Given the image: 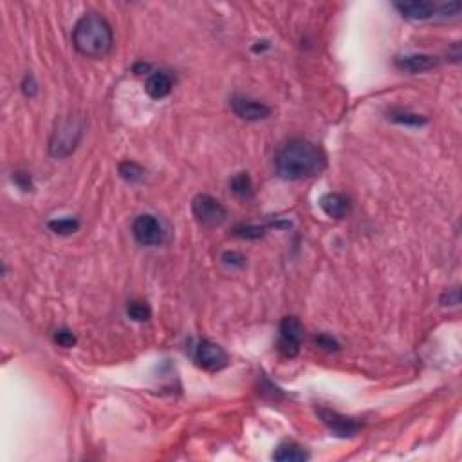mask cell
<instances>
[{"label": "cell", "mask_w": 462, "mask_h": 462, "mask_svg": "<svg viewBox=\"0 0 462 462\" xmlns=\"http://www.w3.org/2000/svg\"><path fill=\"white\" fill-rule=\"evenodd\" d=\"M277 172L282 179L287 181H302L316 177L327 167V158L324 150L305 139H291L289 143L278 150Z\"/></svg>", "instance_id": "1"}, {"label": "cell", "mask_w": 462, "mask_h": 462, "mask_svg": "<svg viewBox=\"0 0 462 462\" xmlns=\"http://www.w3.org/2000/svg\"><path fill=\"white\" fill-rule=\"evenodd\" d=\"M72 43L80 54L89 58H103L110 53L114 33L100 13L89 11L81 17L72 31Z\"/></svg>", "instance_id": "2"}, {"label": "cell", "mask_w": 462, "mask_h": 462, "mask_svg": "<svg viewBox=\"0 0 462 462\" xmlns=\"http://www.w3.org/2000/svg\"><path fill=\"white\" fill-rule=\"evenodd\" d=\"M85 132V119L81 116H69L54 129L53 136L49 139V154L56 159L69 158Z\"/></svg>", "instance_id": "3"}, {"label": "cell", "mask_w": 462, "mask_h": 462, "mask_svg": "<svg viewBox=\"0 0 462 462\" xmlns=\"http://www.w3.org/2000/svg\"><path fill=\"white\" fill-rule=\"evenodd\" d=\"M191 213L197 222L204 228H217V226L224 224L226 217H228V211L222 202L208 193H199L191 200Z\"/></svg>", "instance_id": "4"}, {"label": "cell", "mask_w": 462, "mask_h": 462, "mask_svg": "<svg viewBox=\"0 0 462 462\" xmlns=\"http://www.w3.org/2000/svg\"><path fill=\"white\" fill-rule=\"evenodd\" d=\"M304 339V325L296 316H287L280 322V336H278V350L286 357H295L300 353Z\"/></svg>", "instance_id": "5"}, {"label": "cell", "mask_w": 462, "mask_h": 462, "mask_svg": "<svg viewBox=\"0 0 462 462\" xmlns=\"http://www.w3.org/2000/svg\"><path fill=\"white\" fill-rule=\"evenodd\" d=\"M132 233L141 246H159L165 240V228L158 217L150 213L139 215L134 220Z\"/></svg>", "instance_id": "6"}, {"label": "cell", "mask_w": 462, "mask_h": 462, "mask_svg": "<svg viewBox=\"0 0 462 462\" xmlns=\"http://www.w3.org/2000/svg\"><path fill=\"white\" fill-rule=\"evenodd\" d=\"M196 361L200 368L208 372H217L228 365V353L220 345L213 344L210 339H202L196 347Z\"/></svg>", "instance_id": "7"}, {"label": "cell", "mask_w": 462, "mask_h": 462, "mask_svg": "<svg viewBox=\"0 0 462 462\" xmlns=\"http://www.w3.org/2000/svg\"><path fill=\"white\" fill-rule=\"evenodd\" d=\"M229 107L238 118L246 119V121H260V119L269 118L271 114V109L266 103L246 98V96H233L229 100Z\"/></svg>", "instance_id": "8"}, {"label": "cell", "mask_w": 462, "mask_h": 462, "mask_svg": "<svg viewBox=\"0 0 462 462\" xmlns=\"http://www.w3.org/2000/svg\"><path fill=\"white\" fill-rule=\"evenodd\" d=\"M319 417L324 421L333 434L339 435V437H348V435H354L357 430L361 428V424L357 423L353 417H345V415L338 414V412H333V410L327 408H319L318 410Z\"/></svg>", "instance_id": "9"}, {"label": "cell", "mask_w": 462, "mask_h": 462, "mask_svg": "<svg viewBox=\"0 0 462 462\" xmlns=\"http://www.w3.org/2000/svg\"><path fill=\"white\" fill-rule=\"evenodd\" d=\"M319 208L324 210L325 215H329L330 219H345L350 213V199L344 193H325L319 199Z\"/></svg>", "instance_id": "10"}, {"label": "cell", "mask_w": 462, "mask_h": 462, "mask_svg": "<svg viewBox=\"0 0 462 462\" xmlns=\"http://www.w3.org/2000/svg\"><path fill=\"white\" fill-rule=\"evenodd\" d=\"M174 81L172 76L165 71H156L148 76L147 83H145V91L152 100H162L172 92Z\"/></svg>", "instance_id": "11"}, {"label": "cell", "mask_w": 462, "mask_h": 462, "mask_svg": "<svg viewBox=\"0 0 462 462\" xmlns=\"http://www.w3.org/2000/svg\"><path fill=\"white\" fill-rule=\"evenodd\" d=\"M439 58L432 54H406V56L396 58V67L406 72H424L437 67Z\"/></svg>", "instance_id": "12"}, {"label": "cell", "mask_w": 462, "mask_h": 462, "mask_svg": "<svg viewBox=\"0 0 462 462\" xmlns=\"http://www.w3.org/2000/svg\"><path fill=\"white\" fill-rule=\"evenodd\" d=\"M396 10L399 11L405 19L410 20H426L432 19L437 13V8L432 2H423V0H415V2H397Z\"/></svg>", "instance_id": "13"}, {"label": "cell", "mask_w": 462, "mask_h": 462, "mask_svg": "<svg viewBox=\"0 0 462 462\" xmlns=\"http://www.w3.org/2000/svg\"><path fill=\"white\" fill-rule=\"evenodd\" d=\"M273 459L278 462H304L309 459V453L296 443H282L273 453Z\"/></svg>", "instance_id": "14"}, {"label": "cell", "mask_w": 462, "mask_h": 462, "mask_svg": "<svg viewBox=\"0 0 462 462\" xmlns=\"http://www.w3.org/2000/svg\"><path fill=\"white\" fill-rule=\"evenodd\" d=\"M229 190L240 199H251L253 197V181L246 172L237 174L229 179Z\"/></svg>", "instance_id": "15"}, {"label": "cell", "mask_w": 462, "mask_h": 462, "mask_svg": "<svg viewBox=\"0 0 462 462\" xmlns=\"http://www.w3.org/2000/svg\"><path fill=\"white\" fill-rule=\"evenodd\" d=\"M390 119L399 125H406V127H423V125L428 123V119L424 116L406 112V110H392Z\"/></svg>", "instance_id": "16"}, {"label": "cell", "mask_w": 462, "mask_h": 462, "mask_svg": "<svg viewBox=\"0 0 462 462\" xmlns=\"http://www.w3.org/2000/svg\"><path fill=\"white\" fill-rule=\"evenodd\" d=\"M49 229L54 231L58 235H71L74 231H78L80 228V220L72 219V217H65V219H56V220H49Z\"/></svg>", "instance_id": "17"}, {"label": "cell", "mask_w": 462, "mask_h": 462, "mask_svg": "<svg viewBox=\"0 0 462 462\" xmlns=\"http://www.w3.org/2000/svg\"><path fill=\"white\" fill-rule=\"evenodd\" d=\"M119 176L123 177L127 182H138L143 179L145 170L139 167L138 162L134 161H125L119 165Z\"/></svg>", "instance_id": "18"}, {"label": "cell", "mask_w": 462, "mask_h": 462, "mask_svg": "<svg viewBox=\"0 0 462 462\" xmlns=\"http://www.w3.org/2000/svg\"><path fill=\"white\" fill-rule=\"evenodd\" d=\"M127 313H129L130 318L136 319V322H147V319L152 316V309L148 307L147 302H139V300L130 302L129 307H127Z\"/></svg>", "instance_id": "19"}, {"label": "cell", "mask_w": 462, "mask_h": 462, "mask_svg": "<svg viewBox=\"0 0 462 462\" xmlns=\"http://www.w3.org/2000/svg\"><path fill=\"white\" fill-rule=\"evenodd\" d=\"M53 338H54V344L60 345V347H63V348H71L76 345V336H74L71 330H67V329L56 330Z\"/></svg>", "instance_id": "20"}, {"label": "cell", "mask_w": 462, "mask_h": 462, "mask_svg": "<svg viewBox=\"0 0 462 462\" xmlns=\"http://www.w3.org/2000/svg\"><path fill=\"white\" fill-rule=\"evenodd\" d=\"M235 235L240 238H258L264 235V228H260V226H253V224L238 226V228L235 229Z\"/></svg>", "instance_id": "21"}, {"label": "cell", "mask_w": 462, "mask_h": 462, "mask_svg": "<svg viewBox=\"0 0 462 462\" xmlns=\"http://www.w3.org/2000/svg\"><path fill=\"white\" fill-rule=\"evenodd\" d=\"M222 262L229 267H244L246 258H244L242 255L237 251H226L224 255H222Z\"/></svg>", "instance_id": "22"}, {"label": "cell", "mask_w": 462, "mask_h": 462, "mask_svg": "<svg viewBox=\"0 0 462 462\" xmlns=\"http://www.w3.org/2000/svg\"><path fill=\"white\" fill-rule=\"evenodd\" d=\"M316 344L322 348H325V350H338L339 348L338 342L333 336H329V334H319V336H316Z\"/></svg>", "instance_id": "23"}, {"label": "cell", "mask_w": 462, "mask_h": 462, "mask_svg": "<svg viewBox=\"0 0 462 462\" xmlns=\"http://www.w3.org/2000/svg\"><path fill=\"white\" fill-rule=\"evenodd\" d=\"M22 91H24V94L28 96V98H33V96L36 94L39 85H36V80H34L33 74H28V76L24 78V81H22Z\"/></svg>", "instance_id": "24"}, {"label": "cell", "mask_w": 462, "mask_h": 462, "mask_svg": "<svg viewBox=\"0 0 462 462\" xmlns=\"http://www.w3.org/2000/svg\"><path fill=\"white\" fill-rule=\"evenodd\" d=\"M441 302H443V305H459L461 304V293H459V289L448 291V293L441 298Z\"/></svg>", "instance_id": "25"}, {"label": "cell", "mask_w": 462, "mask_h": 462, "mask_svg": "<svg viewBox=\"0 0 462 462\" xmlns=\"http://www.w3.org/2000/svg\"><path fill=\"white\" fill-rule=\"evenodd\" d=\"M13 181L22 188V190H31V179H29L28 174L24 172H17L13 177Z\"/></svg>", "instance_id": "26"}]
</instances>
